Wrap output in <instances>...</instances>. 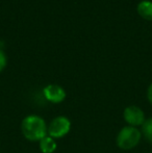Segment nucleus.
Segmentation results:
<instances>
[{"label": "nucleus", "instance_id": "1", "mask_svg": "<svg viewBox=\"0 0 152 153\" xmlns=\"http://www.w3.org/2000/svg\"><path fill=\"white\" fill-rule=\"evenodd\" d=\"M47 126L45 120L38 115L26 116L21 122V131L23 137L30 142H40L47 133Z\"/></svg>", "mask_w": 152, "mask_h": 153}, {"label": "nucleus", "instance_id": "2", "mask_svg": "<svg viewBox=\"0 0 152 153\" xmlns=\"http://www.w3.org/2000/svg\"><path fill=\"white\" fill-rule=\"evenodd\" d=\"M142 139V131L138 127L124 126L118 132L116 143L122 150H131L140 144Z\"/></svg>", "mask_w": 152, "mask_h": 153}, {"label": "nucleus", "instance_id": "3", "mask_svg": "<svg viewBox=\"0 0 152 153\" xmlns=\"http://www.w3.org/2000/svg\"><path fill=\"white\" fill-rule=\"evenodd\" d=\"M71 130V121L65 116H57L49 123L47 133L52 139H63Z\"/></svg>", "mask_w": 152, "mask_h": 153}, {"label": "nucleus", "instance_id": "4", "mask_svg": "<svg viewBox=\"0 0 152 153\" xmlns=\"http://www.w3.org/2000/svg\"><path fill=\"white\" fill-rule=\"evenodd\" d=\"M123 118L124 121L128 124V126L132 127L142 126L146 121L145 113L143 111V109L136 105H130L126 107L123 111Z\"/></svg>", "mask_w": 152, "mask_h": 153}, {"label": "nucleus", "instance_id": "5", "mask_svg": "<svg viewBox=\"0 0 152 153\" xmlns=\"http://www.w3.org/2000/svg\"><path fill=\"white\" fill-rule=\"evenodd\" d=\"M43 95L45 99L53 104H59L62 103L67 97L66 91L64 90L63 87L59 85H48L43 89Z\"/></svg>", "mask_w": 152, "mask_h": 153}, {"label": "nucleus", "instance_id": "6", "mask_svg": "<svg viewBox=\"0 0 152 153\" xmlns=\"http://www.w3.org/2000/svg\"><path fill=\"white\" fill-rule=\"evenodd\" d=\"M136 10L143 19L152 21V1H149V0L141 1L136 6Z\"/></svg>", "mask_w": 152, "mask_h": 153}, {"label": "nucleus", "instance_id": "7", "mask_svg": "<svg viewBox=\"0 0 152 153\" xmlns=\"http://www.w3.org/2000/svg\"><path fill=\"white\" fill-rule=\"evenodd\" d=\"M39 147L42 153H54L57 149V144L54 139L46 135L44 139L39 142Z\"/></svg>", "mask_w": 152, "mask_h": 153}, {"label": "nucleus", "instance_id": "8", "mask_svg": "<svg viewBox=\"0 0 152 153\" xmlns=\"http://www.w3.org/2000/svg\"><path fill=\"white\" fill-rule=\"evenodd\" d=\"M142 135L152 144V117L147 119L142 125Z\"/></svg>", "mask_w": 152, "mask_h": 153}, {"label": "nucleus", "instance_id": "9", "mask_svg": "<svg viewBox=\"0 0 152 153\" xmlns=\"http://www.w3.org/2000/svg\"><path fill=\"white\" fill-rule=\"evenodd\" d=\"M6 65H7V57L6 54L4 53V51L2 49H0V73L5 69Z\"/></svg>", "mask_w": 152, "mask_h": 153}, {"label": "nucleus", "instance_id": "10", "mask_svg": "<svg viewBox=\"0 0 152 153\" xmlns=\"http://www.w3.org/2000/svg\"><path fill=\"white\" fill-rule=\"evenodd\" d=\"M147 99H148L149 103L152 104V82L148 87V90H147Z\"/></svg>", "mask_w": 152, "mask_h": 153}]
</instances>
